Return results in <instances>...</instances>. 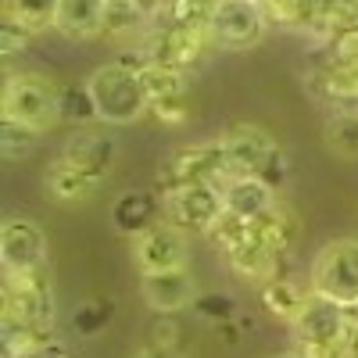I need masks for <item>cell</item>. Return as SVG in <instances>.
I'll return each instance as SVG.
<instances>
[{
    "mask_svg": "<svg viewBox=\"0 0 358 358\" xmlns=\"http://www.w3.org/2000/svg\"><path fill=\"white\" fill-rule=\"evenodd\" d=\"M0 118L47 133L62 122V86L43 72H8L0 90Z\"/></svg>",
    "mask_w": 358,
    "mask_h": 358,
    "instance_id": "6da1fadb",
    "label": "cell"
},
{
    "mask_svg": "<svg viewBox=\"0 0 358 358\" xmlns=\"http://www.w3.org/2000/svg\"><path fill=\"white\" fill-rule=\"evenodd\" d=\"M226 179H233L226 147H222V140H208V143L179 147V151H172L162 162L158 190H162V197H169L176 190L197 187V183H219V187H226Z\"/></svg>",
    "mask_w": 358,
    "mask_h": 358,
    "instance_id": "7a4b0ae2",
    "label": "cell"
},
{
    "mask_svg": "<svg viewBox=\"0 0 358 358\" xmlns=\"http://www.w3.org/2000/svg\"><path fill=\"white\" fill-rule=\"evenodd\" d=\"M86 86H90V94H94V101H97L101 122H108V126L136 122L143 111H151V101H147L140 72H129L118 62L101 65L94 76L86 79Z\"/></svg>",
    "mask_w": 358,
    "mask_h": 358,
    "instance_id": "3957f363",
    "label": "cell"
},
{
    "mask_svg": "<svg viewBox=\"0 0 358 358\" xmlns=\"http://www.w3.org/2000/svg\"><path fill=\"white\" fill-rule=\"evenodd\" d=\"M308 287L341 308H358V241H334L326 244L315 262Z\"/></svg>",
    "mask_w": 358,
    "mask_h": 358,
    "instance_id": "277c9868",
    "label": "cell"
},
{
    "mask_svg": "<svg viewBox=\"0 0 358 358\" xmlns=\"http://www.w3.org/2000/svg\"><path fill=\"white\" fill-rule=\"evenodd\" d=\"M0 319L54 326V287L47 276V265L33 268V273H4Z\"/></svg>",
    "mask_w": 358,
    "mask_h": 358,
    "instance_id": "5b68a950",
    "label": "cell"
},
{
    "mask_svg": "<svg viewBox=\"0 0 358 358\" xmlns=\"http://www.w3.org/2000/svg\"><path fill=\"white\" fill-rule=\"evenodd\" d=\"M208 47H215L212 33L208 29H187V25H151V33L140 40L147 65H162L176 72L194 69Z\"/></svg>",
    "mask_w": 358,
    "mask_h": 358,
    "instance_id": "8992f818",
    "label": "cell"
},
{
    "mask_svg": "<svg viewBox=\"0 0 358 358\" xmlns=\"http://www.w3.org/2000/svg\"><path fill=\"white\" fill-rule=\"evenodd\" d=\"M294 341H297V351H305L308 358H322L330 348H337L348 330H351V312L326 301V297H312V305L305 308V315L297 319L294 326Z\"/></svg>",
    "mask_w": 358,
    "mask_h": 358,
    "instance_id": "52a82bcc",
    "label": "cell"
},
{
    "mask_svg": "<svg viewBox=\"0 0 358 358\" xmlns=\"http://www.w3.org/2000/svg\"><path fill=\"white\" fill-rule=\"evenodd\" d=\"M265 29L268 22L258 8V0H219L212 22H208L212 43L222 50H251L255 43H262Z\"/></svg>",
    "mask_w": 358,
    "mask_h": 358,
    "instance_id": "ba28073f",
    "label": "cell"
},
{
    "mask_svg": "<svg viewBox=\"0 0 358 358\" xmlns=\"http://www.w3.org/2000/svg\"><path fill=\"white\" fill-rule=\"evenodd\" d=\"M226 215V194L219 183H197V187H183L165 197V219L172 226H179L183 233H212L215 222Z\"/></svg>",
    "mask_w": 358,
    "mask_h": 358,
    "instance_id": "9c48e42d",
    "label": "cell"
},
{
    "mask_svg": "<svg viewBox=\"0 0 358 358\" xmlns=\"http://www.w3.org/2000/svg\"><path fill=\"white\" fill-rule=\"evenodd\" d=\"M133 262L140 276L187 268V233L172 226L169 219H158L155 226H147L143 233L133 236Z\"/></svg>",
    "mask_w": 358,
    "mask_h": 358,
    "instance_id": "30bf717a",
    "label": "cell"
},
{
    "mask_svg": "<svg viewBox=\"0 0 358 358\" xmlns=\"http://www.w3.org/2000/svg\"><path fill=\"white\" fill-rule=\"evenodd\" d=\"M0 258H4V273H33L47 265V236L36 219L11 215L0 229Z\"/></svg>",
    "mask_w": 358,
    "mask_h": 358,
    "instance_id": "8fae6325",
    "label": "cell"
},
{
    "mask_svg": "<svg viewBox=\"0 0 358 358\" xmlns=\"http://www.w3.org/2000/svg\"><path fill=\"white\" fill-rule=\"evenodd\" d=\"M57 158L104 183L108 172H111V165H115V158H118V140H115L108 129L83 126V129L69 133V140H65V147H62V155H57Z\"/></svg>",
    "mask_w": 358,
    "mask_h": 358,
    "instance_id": "7c38bea8",
    "label": "cell"
},
{
    "mask_svg": "<svg viewBox=\"0 0 358 358\" xmlns=\"http://www.w3.org/2000/svg\"><path fill=\"white\" fill-rule=\"evenodd\" d=\"M308 90L326 104H334V111H358V65L337 62L326 54L322 62L305 76Z\"/></svg>",
    "mask_w": 358,
    "mask_h": 358,
    "instance_id": "4fadbf2b",
    "label": "cell"
},
{
    "mask_svg": "<svg viewBox=\"0 0 358 358\" xmlns=\"http://www.w3.org/2000/svg\"><path fill=\"white\" fill-rule=\"evenodd\" d=\"M219 140L226 147V158H229L233 176H255L265 165V158L280 147L262 126H251V122H233L229 129H222Z\"/></svg>",
    "mask_w": 358,
    "mask_h": 358,
    "instance_id": "5bb4252c",
    "label": "cell"
},
{
    "mask_svg": "<svg viewBox=\"0 0 358 358\" xmlns=\"http://www.w3.org/2000/svg\"><path fill=\"white\" fill-rule=\"evenodd\" d=\"M194 276L187 268H172V273H147L140 276V294L143 301L151 305L155 312L162 315H172V312H183L197 301V290H194Z\"/></svg>",
    "mask_w": 358,
    "mask_h": 358,
    "instance_id": "9a60e30c",
    "label": "cell"
},
{
    "mask_svg": "<svg viewBox=\"0 0 358 358\" xmlns=\"http://www.w3.org/2000/svg\"><path fill=\"white\" fill-rule=\"evenodd\" d=\"M151 8L143 4V0H108L104 4V29H101V36L115 40V43H136L151 33Z\"/></svg>",
    "mask_w": 358,
    "mask_h": 358,
    "instance_id": "2e32d148",
    "label": "cell"
},
{
    "mask_svg": "<svg viewBox=\"0 0 358 358\" xmlns=\"http://www.w3.org/2000/svg\"><path fill=\"white\" fill-rule=\"evenodd\" d=\"M104 4L108 0H62L54 15V33L72 43L94 40L104 29Z\"/></svg>",
    "mask_w": 358,
    "mask_h": 358,
    "instance_id": "e0dca14e",
    "label": "cell"
},
{
    "mask_svg": "<svg viewBox=\"0 0 358 358\" xmlns=\"http://www.w3.org/2000/svg\"><path fill=\"white\" fill-rule=\"evenodd\" d=\"M251 236H258V241L283 262V258L294 251L297 236H301V222H297V215L290 212V204L276 201L262 219L251 222Z\"/></svg>",
    "mask_w": 358,
    "mask_h": 358,
    "instance_id": "ac0fdd59",
    "label": "cell"
},
{
    "mask_svg": "<svg viewBox=\"0 0 358 358\" xmlns=\"http://www.w3.org/2000/svg\"><path fill=\"white\" fill-rule=\"evenodd\" d=\"M312 297H315L312 287L297 283L290 276H276V280L262 283V305H265V312L283 319V322H290V326L305 315V308L312 305Z\"/></svg>",
    "mask_w": 358,
    "mask_h": 358,
    "instance_id": "d6986e66",
    "label": "cell"
},
{
    "mask_svg": "<svg viewBox=\"0 0 358 358\" xmlns=\"http://www.w3.org/2000/svg\"><path fill=\"white\" fill-rule=\"evenodd\" d=\"M222 194H226V212L241 215L248 222L262 219L268 208L276 204V194L268 190L258 176H233V179H226Z\"/></svg>",
    "mask_w": 358,
    "mask_h": 358,
    "instance_id": "ffe728a7",
    "label": "cell"
},
{
    "mask_svg": "<svg viewBox=\"0 0 358 358\" xmlns=\"http://www.w3.org/2000/svg\"><path fill=\"white\" fill-rule=\"evenodd\" d=\"M43 187H47V194H50L57 204H83V201H90V197L101 190V179L86 176V172H79L76 165H69V162L57 158L54 165H47Z\"/></svg>",
    "mask_w": 358,
    "mask_h": 358,
    "instance_id": "44dd1931",
    "label": "cell"
},
{
    "mask_svg": "<svg viewBox=\"0 0 358 358\" xmlns=\"http://www.w3.org/2000/svg\"><path fill=\"white\" fill-rule=\"evenodd\" d=\"M226 262H229L233 273L241 280H248V283H268V280L280 276V258L268 251L258 236H248L244 244L226 251Z\"/></svg>",
    "mask_w": 358,
    "mask_h": 358,
    "instance_id": "7402d4cb",
    "label": "cell"
},
{
    "mask_svg": "<svg viewBox=\"0 0 358 358\" xmlns=\"http://www.w3.org/2000/svg\"><path fill=\"white\" fill-rule=\"evenodd\" d=\"M158 212H162V201H158L155 194L126 190L122 197L115 201V208H111V222H115V229L136 236V233H143L147 226L158 222Z\"/></svg>",
    "mask_w": 358,
    "mask_h": 358,
    "instance_id": "603a6c76",
    "label": "cell"
},
{
    "mask_svg": "<svg viewBox=\"0 0 358 358\" xmlns=\"http://www.w3.org/2000/svg\"><path fill=\"white\" fill-rule=\"evenodd\" d=\"M322 0H258V8L268 25L294 29V33H308Z\"/></svg>",
    "mask_w": 358,
    "mask_h": 358,
    "instance_id": "cb8c5ba5",
    "label": "cell"
},
{
    "mask_svg": "<svg viewBox=\"0 0 358 358\" xmlns=\"http://www.w3.org/2000/svg\"><path fill=\"white\" fill-rule=\"evenodd\" d=\"M322 140L337 158L355 162L358 158V111H330V118L322 126Z\"/></svg>",
    "mask_w": 358,
    "mask_h": 358,
    "instance_id": "d4e9b609",
    "label": "cell"
},
{
    "mask_svg": "<svg viewBox=\"0 0 358 358\" xmlns=\"http://www.w3.org/2000/svg\"><path fill=\"white\" fill-rule=\"evenodd\" d=\"M62 122H72L76 129L101 122L97 101H94V94H90V86H86V83L62 86Z\"/></svg>",
    "mask_w": 358,
    "mask_h": 358,
    "instance_id": "484cf974",
    "label": "cell"
},
{
    "mask_svg": "<svg viewBox=\"0 0 358 358\" xmlns=\"http://www.w3.org/2000/svg\"><path fill=\"white\" fill-rule=\"evenodd\" d=\"M143 90H147V101L162 104L172 97H187V72H176V69H162V65H147L140 72Z\"/></svg>",
    "mask_w": 358,
    "mask_h": 358,
    "instance_id": "4316f807",
    "label": "cell"
},
{
    "mask_svg": "<svg viewBox=\"0 0 358 358\" xmlns=\"http://www.w3.org/2000/svg\"><path fill=\"white\" fill-rule=\"evenodd\" d=\"M62 0H4V15L25 22L33 33H43V29H54V15Z\"/></svg>",
    "mask_w": 358,
    "mask_h": 358,
    "instance_id": "83f0119b",
    "label": "cell"
},
{
    "mask_svg": "<svg viewBox=\"0 0 358 358\" xmlns=\"http://www.w3.org/2000/svg\"><path fill=\"white\" fill-rule=\"evenodd\" d=\"M43 133L36 129H29L22 122H15V118H0V151H4L8 162H22L36 151V140Z\"/></svg>",
    "mask_w": 358,
    "mask_h": 358,
    "instance_id": "f1b7e54d",
    "label": "cell"
},
{
    "mask_svg": "<svg viewBox=\"0 0 358 358\" xmlns=\"http://www.w3.org/2000/svg\"><path fill=\"white\" fill-rule=\"evenodd\" d=\"M194 315H201L204 322H212V326H222V322H236V297L233 294H197V301L190 305Z\"/></svg>",
    "mask_w": 358,
    "mask_h": 358,
    "instance_id": "f546056e",
    "label": "cell"
},
{
    "mask_svg": "<svg viewBox=\"0 0 358 358\" xmlns=\"http://www.w3.org/2000/svg\"><path fill=\"white\" fill-rule=\"evenodd\" d=\"M111 315H115V301H86V305L76 308L72 326L83 337H94V334H101L104 326L111 322Z\"/></svg>",
    "mask_w": 358,
    "mask_h": 358,
    "instance_id": "4dcf8cb0",
    "label": "cell"
},
{
    "mask_svg": "<svg viewBox=\"0 0 358 358\" xmlns=\"http://www.w3.org/2000/svg\"><path fill=\"white\" fill-rule=\"evenodd\" d=\"M208 236L215 241V248H219V251H233L236 244H244L248 236H251V222H248V219H241V215H233V212H226Z\"/></svg>",
    "mask_w": 358,
    "mask_h": 358,
    "instance_id": "1f68e13d",
    "label": "cell"
},
{
    "mask_svg": "<svg viewBox=\"0 0 358 358\" xmlns=\"http://www.w3.org/2000/svg\"><path fill=\"white\" fill-rule=\"evenodd\" d=\"M33 36H36V33H33V29H29L25 22H18V18L4 15V22H0V54H4V57L22 54Z\"/></svg>",
    "mask_w": 358,
    "mask_h": 358,
    "instance_id": "d6a6232c",
    "label": "cell"
},
{
    "mask_svg": "<svg viewBox=\"0 0 358 358\" xmlns=\"http://www.w3.org/2000/svg\"><path fill=\"white\" fill-rule=\"evenodd\" d=\"M255 176H258V179H262V183H265L268 190H273V194H280V190L290 183V158H287L283 147H276V151L265 158V165H262Z\"/></svg>",
    "mask_w": 358,
    "mask_h": 358,
    "instance_id": "836d02e7",
    "label": "cell"
},
{
    "mask_svg": "<svg viewBox=\"0 0 358 358\" xmlns=\"http://www.w3.org/2000/svg\"><path fill=\"white\" fill-rule=\"evenodd\" d=\"M151 115L165 126H183L190 118V94L187 97H172V101H162V104H151Z\"/></svg>",
    "mask_w": 358,
    "mask_h": 358,
    "instance_id": "e575fe53",
    "label": "cell"
},
{
    "mask_svg": "<svg viewBox=\"0 0 358 358\" xmlns=\"http://www.w3.org/2000/svg\"><path fill=\"white\" fill-rule=\"evenodd\" d=\"M330 57H337V62H351V65H358V25H348V29H341V33L330 40Z\"/></svg>",
    "mask_w": 358,
    "mask_h": 358,
    "instance_id": "d590c367",
    "label": "cell"
},
{
    "mask_svg": "<svg viewBox=\"0 0 358 358\" xmlns=\"http://www.w3.org/2000/svg\"><path fill=\"white\" fill-rule=\"evenodd\" d=\"M151 344H158V348H176V344H179V326H176L172 315H162V319L155 322Z\"/></svg>",
    "mask_w": 358,
    "mask_h": 358,
    "instance_id": "8d00e7d4",
    "label": "cell"
},
{
    "mask_svg": "<svg viewBox=\"0 0 358 358\" xmlns=\"http://www.w3.org/2000/svg\"><path fill=\"white\" fill-rule=\"evenodd\" d=\"M136 358H179L176 348H158V344H147L143 351H136Z\"/></svg>",
    "mask_w": 358,
    "mask_h": 358,
    "instance_id": "74e56055",
    "label": "cell"
},
{
    "mask_svg": "<svg viewBox=\"0 0 358 358\" xmlns=\"http://www.w3.org/2000/svg\"><path fill=\"white\" fill-rule=\"evenodd\" d=\"M322 358H358V351H355V348H351V341L344 337L337 348H330V351H326Z\"/></svg>",
    "mask_w": 358,
    "mask_h": 358,
    "instance_id": "f35d334b",
    "label": "cell"
},
{
    "mask_svg": "<svg viewBox=\"0 0 358 358\" xmlns=\"http://www.w3.org/2000/svg\"><path fill=\"white\" fill-rule=\"evenodd\" d=\"M273 358H308V355L297 351V348H290V351H280V355H273Z\"/></svg>",
    "mask_w": 358,
    "mask_h": 358,
    "instance_id": "ab89813d",
    "label": "cell"
},
{
    "mask_svg": "<svg viewBox=\"0 0 358 358\" xmlns=\"http://www.w3.org/2000/svg\"><path fill=\"white\" fill-rule=\"evenodd\" d=\"M143 4H147V8H151V0H143Z\"/></svg>",
    "mask_w": 358,
    "mask_h": 358,
    "instance_id": "60d3db41",
    "label": "cell"
}]
</instances>
